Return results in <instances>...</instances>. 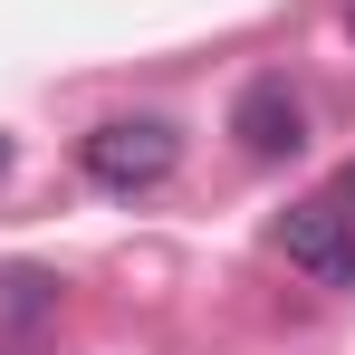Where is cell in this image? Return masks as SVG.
Listing matches in <instances>:
<instances>
[{"instance_id": "cell-1", "label": "cell", "mask_w": 355, "mask_h": 355, "mask_svg": "<svg viewBox=\"0 0 355 355\" xmlns=\"http://www.w3.org/2000/svg\"><path fill=\"white\" fill-rule=\"evenodd\" d=\"M77 164H87L96 192H154V182H173L182 135H173L164 116H106V125L77 135Z\"/></svg>"}, {"instance_id": "cell-3", "label": "cell", "mask_w": 355, "mask_h": 355, "mask_svg": "<svg viewBox=\"0 0 355 355\" xmlns=\"http://www.w3.org/2000/svg\"><path fill=\"white\" fill-rule=\"evenodd\" d=\"M231 135L250 144V154H259V164L297 154V144H307V116H297L288 77H250V87H240V106H231Z\"/></svg>"}, {"instance_id": "cell-2", "label": "cell", "mask_w": 355, "mask_h": 355, "mask_svg": "<svg viewBox=\"0 0 355 355\" xmlns=\"http://www.w3.org/2000/svg\"><path fill=\"white\" fill-rule=\"evenodd\" d=\"M279 250H288L317 288H355V221L336 202H297L288 221H279Z\"/></svg>"}]
</instances>
